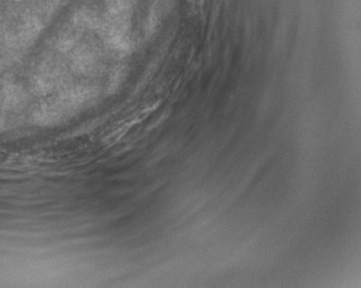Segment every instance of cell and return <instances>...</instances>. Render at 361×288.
Masks as SVG:
<instances>
[{
  "instance_id": "6da1fadb",
  "label": "cell",
  "mask_w": 361,
  "mask_h": 288,
  "mask_svg": "<svg viewBox=\"0 0 361 288\" xmlns=\"http://www.w3.org/2000/svg\"><path fill=\"white\" fill-rule=\"evenodd\" d=\"M189 4L191 5V8L198 11V9L202 8L204 4H205V0H189Z\"/></svg>"
}]
</instances>
